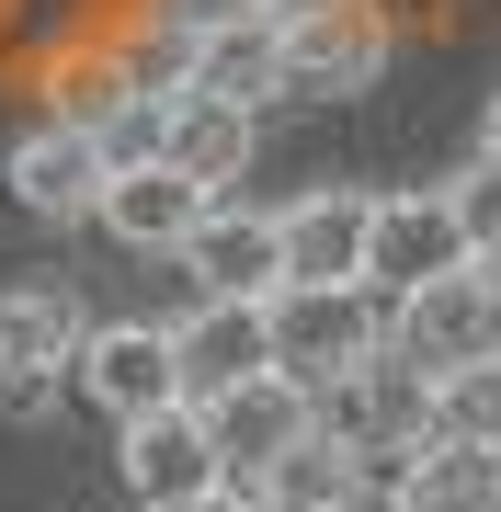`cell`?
<instances>
[{
	"mask_svg": "<svg viewBox=\"0 0 501 512\" xmlns=\"http://www.w3.org/2000/svg\"><path fill=\"white\" fill-rule=\"evenodd\" d=\"M69 376H80V399H92L103 421H137V410L183 399V387H171V319H103V330H80Z\"/></svg>",
	"mask_w": 501,
	"mask_h": 512,
	"instance_id": "cell-9",
	"label": "cell"
},
{
	"mask_svg": "<svg viewBox=\"0 0 501 512\" xmlns=\"http://www.w3.org/2000/svg\"><path fill=\"white\" fill-rule=\"evenodd\" d=\"M467 239H456V205L445 183H410V194H365V262H353V285L388 308V296H410L422 274H456Z\"/></svg>",
	"mask_w": 501,
	"mask_h": 512,
	"instance_id": "cell-6",
	"label": "cell"
},
{
	"mask_svg": "<svg viewBox=\"0 0 501 512\" xmlns=\"http://www.w3.org/2000/svg\"><path fill=\"white\" fill-rule=\"evenodd\" d=\"M365 512H399V501H365Z\"/></svg>",
	"mask_w": 501,
	"mask_h": 512,
	"instance_id": "cell-25",
	"label": "cell"
},
{
	"mask_svg": "<svg viewBox=\"0 0 501 512\" xmlns=\"http://www.w3.org/2000/svg\"><path fill=\"white\" fill-rule=\"evenodd\" d=\"M114 467H126V490L149 501V512L194 501V490H217V444H205V410H194V399H160V410L114 421Z\"/></svg>",
	"mask_w": 501,
	"mask_h": 512,
	"instance_id": "cell-10",
	"label": "cell"
},
{
	"mask_svg": "<svg viewBox=\"0 0 501 512\" xmlns=\"http://www.w3.org/2000/svg\"><path fill=\"white\" fill-rule=\"evenodd\" d=\"M274 251H285V285H353V262H365V183H319L297 205H274Z\"/></svg>",
	"mask_w": 501,
	"mask_h": 512,
	"instance_id": "cell-14",
	"label": "cell"
},
{
	"mask_svg": "<svg viewBox=\"0 0 501 512\" xmlns=\"http://www.w3.org/2000/svg\"><path fill=\"white\" fill-rule=\"evenodd\" d=\"M467 262H490V285H501V251H467Z\"/></svg>",
	"mask_w": 501,
	"mask_h": 512,
	"instance_id": "cell-24",
	"label": "cell"
},
{
	"mask_svg": "<svg viewBox=\"0 0 501 512\" xmlns=\"http://www.w3.org/2000/svg\"><path fill=\"white\" fill-rule=\"evenodd\" d=\"M171 92L262 114V103H274V12H262V0H240V12L183 23V35H171Z\"/></svg>",
	"mask_w": 501,
	"mask_h": 512,
	"instance_id": "cell-7",
	"label": "cell"
},
{
	"mask_svg": "<svg viewBox=\"0 0 501 512\" xmlns=\"http://www.w3.org/2000/svg\"><path fill=\"white\" fill-rule=\"evenodd\" d=\"M388 342L410 353V365H490L501 353V285L490 262H456V274H422L410 296H388Z\"/></svg>",
	"mask_w": 501,
	"mask_h": 512,
	"instance_id": "cell-3",
	"label": "cell"
},
{
	"mask_svg": "<svg viewBox=\"0 0 501 512\" xmlns=\"http://www.w3.org/2000/svg\"><path fill=\"white\" fill-rule=\"evenodd\" d=\"M274 365V342H262V296H205L194 319H171V387L183 399H217V387H240Z\"/></svg>",
	"mask_w": 501,
	"mask_h": 512,
	"instance_id": "cell-13",
	"label": "cell"
},
{
	"mask_svg": "<svg viewBox=\"0 0 501 512\" xmlns=\"http://www.w3.org/2000/svg\"><path fill=\"white\" fill-rule=\"evenodd\" d=\"M262 342H274V376H342L365 342H388V308L365 285H274L262 296Z\"/></svg>",
	"mask_w": 501,
	"mask_h": 512,
	"instance_id": "cell-5",
	"label": "cell"
},
{
	"mask_svg": "<svg viewBox=\"0 0 501 512\" xmlns=\"http://www.w3.org/2000/svg\"><path fill=\"white\" fill-rule=\"evenodd\" d=\"M262 12H274V0H262Z\"/></svg>",
	"mask_w": 501,
	"mask_h": 512,
	"instance_id": "cell-26",
	"label": "cell"
},
{
	"mask_svg": "<svg viewBox=\"0 0 501 512\" xmlns=\"http://www.w3.org/2000/svg\"><path fill=\"white\" fill-rule=\"evenodd\" d=\"M80 296L69 285H0V410H35L80 353Z\"/></svg>",
	"mask_w": 501,
	"mask_h": 512,
	"instance_id": "cell-8",
	"label": "cell"
},
{
	"mask_svg": "<svg viewBox=\"0 0 501 512\" xmlns=\"http://www.w3.org/2000/svg\"><path fill=\"white\" fill-rule=\"evenodd\" d=\"M445 205H456V239H467V251H501V160H467L456 183H445Z\"/></svg>",
	"mask_w": 501,
	"mask_h": 512,
	"instance_id": "cell-20",
	"label": "cell"
},
{
	"mask_svg": "<svg viewBox=\"0 0 501 512\" xmlns=\"http://www.w3.org/2000/svg\"><path fill=\"white\" fill-rule=\"evenodd\" d=\"M240 512H342V501H308V490H285V478H262V490H240Z\"/></svg>",
	"mask_w": 501,
	"mask_h": 512,
	"instance_id": "cell-21",
	"label": "cell"
},
{
	"mask_svg": "<svg viewBox=\"0 0 501 512\" xmlns=\"http://www.w3.org/2000/svg\"><path fill=\"white\" fill-rule=\"evenodd\" d=\"M160 126H171V92H126L92 126V148H103V171H126V160H160Z\"/></svg>",
	"mask_w": 501,
	"mask_h": 512,
	"instance_id": "cell-19",
	"label": "cell"
},
{
	"mask_svg": "<svg viewBox=\"0 0 501 512\" xmlns=\"http://www.w3.org/2000/svg\"><path fill=\"white\" fill-rule=\"evenodd\" d=\"M479 160H501V92H490V114H479Z\"/></svg>",
	"mask_w": 501,
	"mask_h": 512,
	"instance_id": "cell-23",
	"label": "cell"
},
{
	"mask_svg": "<svg viewBox=\"0 0 501 512\" xmlns=\"http://www.w3.org/2000/svg\"><path fill=\"white\" fill-rule=\"evenodd\" d=\"M171 512H240V490H194V501H171Z\"/></svg>",
	"mask_w": 501,
	"mask_h": 512,
	"instance_id": "cell-22",
	"label": "cell"
},
{
	"mask_svg": "<svg viewBox=\"0 0 501 512\" xmlns=\"http://www.w3.org/2000/svg\"><path fill=\"white\" fill-rule=\"evenodd\" d=\"M388 501H399V512H501V444H445V433H422V444L399 456Z\"/></svg>",
	"mask_w": 501,
	"mask_h": 512,
	"instance_id": "cell-16",
	"label": "cell"
},
{
	"mask_svg": "<svg viewBox=\"0 0 501 512\" xmlns=\"http://www.w3.org/2000/svg\"><path fill=\"white\" fill-rule=\"evenodd\" d=\"M160 160L183 171V183H205V194H240V171H251V114H240V103H194V92H171Z\"/></svg>",
	"mask_w": 501,
	"mask_h": 512,
	"instance_id": "cell-17",
	"label": "cell"
},
{
	"mask_svg": "<svg viewBox=\"0 0 501 512\" xmlns=\"http://www.w3.org/2000/svg\"><path fill=\"white\" fill-rule=\"evenodd\" d=\"M422 387H433V376L410 365L399 342H365L342 376H308V433L331 444V456H353L376 490H388L399 456L422 444Z\"/></svg>",
	"mask_w": 501,
	"mask_h": 512,
	"instance_id": "cell-1",
	"label": "cell"
},
{
	"mask_svg": "<svg viewBox=\"0 0 501 512\" xmlns=\"http://www.w3.org/2000/svg\"><path fill=\"white\" fill-rule=\"evenodd\" d=\"M205 183H183L171 160H126V171H103V194H92V217L126 239V251H183V228L205 217Z\"/></svg>",
	"mask_w": 501,
	"mask_h": 512,
	"instance_id": "cell-15",
	"label": "cell"
},
{
	"mask_svg": "<svg viewBox=\"0 0 501 512\" xmlns=\"http://www.w3.org/2000/svg\"><path fill=\"white\" fill-rule=\"evenodd\" d=\"M388 69V23L365 0H274V92L308 103H353Z\"/></svg>",
	"mask_w": 501,
	"mask_h": 512,
	"instance_id": "cell-2",
	"label": "cell"
},
{
	"mask_svg": "<svg viewBox=\"0 0 501 512\" xmlns=\"http://www.w3.org/2000/svg\"><path fill=\"white\" fill-rule=\"evenodd\" d=\"M183 274L205 285V296H274L285 285V251H274V205H240V194H217L205 217L183 228Z\"/></svg>",
	"mask_w": 501,
	"mask_h": 512,
	"instance_id": "cell-11",
	"label": "cell"
},
{
	"mask_svg": "<svg viewBox=\"0 0 501 512\" xmlns=\"http://www.w3.org/2000/svg\"><path fill=\"white\" fill-rule=\"evenodd\" d=\"M422 433H445V444H501V353H490V365H433Z\"/></svg>",
	"mask_w": 501,
	"mask_h": 512,
	"instance_id": "cell-18",
	"label": "cell"
},
{
	"mask_svg": "<svg viewBox=\"0 0 501 512\" xmlns=\"http://www.w3.org/2000/svg\"><path fill=\"white\" fill-rule=\"evenodd\" d=\"M0 183H12V205L23 217H57V228H80L92 217V194H103V148H92V126H35V137H12V160H0Z\"/></svg>",
	"mask_w": 501,
	"mask_h": 512,
	"instance_id": "cell-12",
	"label": "cell"
},
{
	"mask_svg": "<svg viewBox=\"0 0 501 512\" xmlns=\"http://www.w3.org/2000/svg\"><path fill=\"white\" fill-rule=\"evenodd\" d=\"M194 410H205V444H217V490H262V478L308 444V387L274 376V365L217 387V399H194Z\"/></svg>",
	"mask_w": 501,
	"mask_h": 512,
	"instance_id": "cell-4",
	"label": "cell"
}]
</instances>
